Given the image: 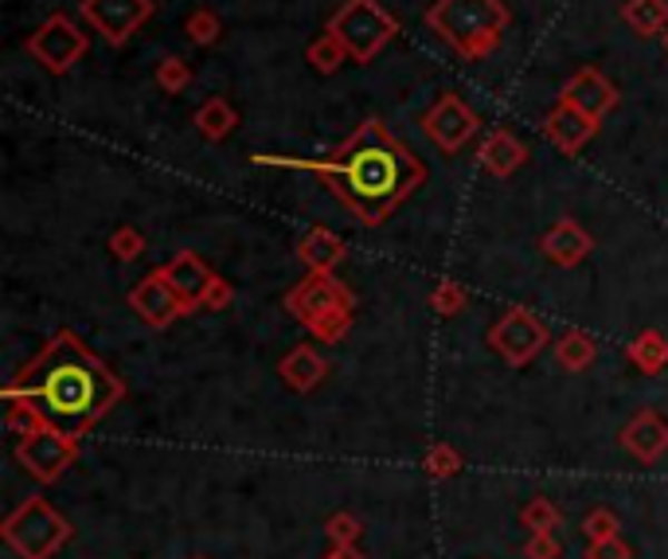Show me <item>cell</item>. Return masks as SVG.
Returning <instances> with one entry per match:
<instances>
[{
    "label": "cell",
    "mask_w": 668,
    "mask_h": 559,
    "mask_svg": "<svg viewBox=\"0 0 668 559\" xmlns=\"http://www.w3.org/2000/svg\"><path fill=\"white\" fill-rule=\"evenodd\" d=\"M110 247H114V255H118V258H137V255H141V235H137L134 227H121V232L114 235Z\"/></svg>",
    "instance_id": "cell-25"
},
{
    "label": "cell",
    "mask_w": 668,
    "mask_h": 559,
    "mask_svg": "<svg viewBox=\"0 0 668 559\" xmlns=\"http://www.w3.org/2000/svg\"><path fill=\"white\" fill-rule=\"evenodd\" d=\"M621 20L633 28L641 40L668 32V0H621Z\"/></svg>",
    "instance_id": "cell-15"
},
{
    "label": "cell",
    "mask_w": 668,
    "mask_h": 559,
    "mask_svg": "<svg viewBox=\"0 0 668 559\" xmlns=\"http://www.w3.org/2000/svg\"><path fill=\"white\" fill-rule=\"evenodd\" d=\"M422 137L434 145L438 153H462L481 129V118L462 102L458 95H442L426 114H422Z\"/></svg>",
    "instance_id": "cell-6"
},
{
    "label": "cell",
    "mask_w": 668,
    "mask_h": 559,
    "mask_svg": "<svg viewBox=\"0 0 668 559\" xmlns=\"http://www.w3.org/2000/svg\"><path fill=\"white\" fill-rule=\"evenodd\" d=\"M665 48H668V32H665Z\"/></svg>",
    "instance_id": "cell-28"
},
{
    "label": "cell",
    "mask_w": 668,
    "mask_h": 559,
    "mask_svg": "<svg viewBox=\"0 0 668 559\" xmlns=\"http://www.w3.org/2000/svg\"><path fill=\"white\" fill-rule=\"evenodd\" d=\"M543 251H548L551 263L574 266V263H582V258H587L590 235L582 232V227L574 224V219H563V224H556L548 235H543Z\"/></svg>",
    "instance_id": "cell-14"
},
{
    "label": "cell",
    "mask_w": 668,
    "mask_h": 559,
    "mask_svg": "<svg viewBox=\"0 0 668 559\" xmlns=\"http://www.w3.org/2000/svg\"><path fill=\"white\" fill-rule=\"evenodd\" d=\"M633 360H637V364H645V367L665 364V360H668V344L660 341L657 333H645L641 341L633 344Z\"/></svg>",
    "instance_id": "cell-24"
},
{
    "label": "cell",
    "mask_w": 668,
    "mask_h": 559,
    "mask_svg": "<svg viewBox=\"0 0 668 559\" xmlns=\"http://www.w3.org/2000/svg\"><path fill=\"white\" fill-rule=\"evenodd\" d=\"M282 372H286V380L294 388H313L321 380V372H325V364H321L310 349H297L294 356L286 360V367H282Z\"/></svg>",
    "instance_id": "cell-21"
},
{
    "label": "cell",
    "mask_w": 668,
    "mask_h": 559,
    "mask_svg": "<svg viewBox=\"0 0 668 559\" xmlns=\"http://www.w3.org/2000/svg\"><path fill=\"white\" fill-rule=\"evenodd\" d=\"M134 310L141 313L149 325H168L176 313L188 310V302L176 294V286L168 282V274L160 271V274H149V278L134 290Z\"/></svg>",
    "instance_id": "cell-12"
},
{
    "label": "cell",
    "mask_w": 668,
    "mask_h": 559,
    "mask_svg": "<svg viewBox=\"0 0 668 559\" xmlns=\"http://www.w3.org/2000/svg\"><path fill=\"white\" fill-rule=\"evenodd\" d=\"M590 356H595V344H590L582 333L563 336V344H559V360H563L567 367H582Z\"/></svg>",
    "instance_id": "cell-23"
},
{
    "label": "cell",
    "mask_w": 668,
    "mask_h": 559,
    "mask_svg": "<svg viewBox=\"0 0 668 559\" xmlns=\"http://www.w3.org/2000/svg\"><path fill=\"white\" fill-rule=\"evenodd\" d=\"M325 32H333L344 43L352 63H372L399 36V20L383 9L380 0H344L341 9L328 17Z\"/></svg>",
    "instance_id": "cell-4"
},
{
    "label": "cell",
    "mask_w": 668,
    "mask_h": 559,
    "mask_svg": "<svg viewBox=\"0 0 668 559\" xmlns=\"http://www.w3.org/2000/svg\"><path fill=\"white\" fill-rule=\"evenodd\" d=\"M204 302L207 305H227V302H232V286H227V282H212V286H207V294H204Z\"/></svg>",
    "instance_id": "cell-27"
},
{
    "label": "cell",
    "mask_w": 668,
    "mask_h": 559,
    "mask_svg": "<svg viewBox=\"0 0 668 559\" xmlns=\"http://www.w3.org/2000/svg\"><path fill=\"white\" fill-rule=\"evenodd\" d=\"M595 134H598V121L587 118V114L574 110V106H567V102H559L556 110L543 118V137H548L563 157H574V153H579Z\"/></svg>",
    "instance_id": "cell-11"
},
{
    "label": "cell",
    "mask_w": 668,
    "mask_h": 559,
    "mask_svg": "<svg viewBox=\"0 0 668 559\" xmlns=\"http://www.w3.org/2000/svg\"><path fill=\"white\" fill-rule=\"evenodd\" d=\"M305 59H310V67L317 75H333V71H341L344 59H352V56L344 51V43L336 40L333 32H325L321 40H313L310 48H305Z\"/></svg>",
    "instance_id": "cell-19"
},
{
    "label": "cell",
    "mask_w": 668,
    "mask_h": 559,
    "mask_svg": "<svg viewBox=\"0 0 668 559\" xmlns=\"http://www.w3.org/2000/svg\"><path fill=\"white\" fill-rule=\"evenodd\" d=\"M512 12L501 0H434L426 9V28L462 59H485L501 48Z\"/></svg>",
    "instance_id": "cell-3"
},
{
    "label": "cell",
    "mask_w": 668,
    "mask_h": 559,
    "mask_svg": "<svg viewBox=\"0 0 668 559\" xmlns=\"http://www.w3.org/2000/svg\"><path fill=\"white\" fill-rule=\"evenodd\" d=\"M559 102L574 106V110H582L587 118L602 121L606 114L618 106V87H613L602 71H595V67H582V71H574L571 79L563 82V95H559Z\"/></svg>",
    "instance_id": "cell-9"
},
{
    "label": "cell",
    "mask_w": 668,
    "mask_h": 559,
    "mask_svg": "<svg viewBox=\"0 0 668 559\" xmlns=\"http://www.w3.org/2000/svg\"><path fill=\"white\" fill-rule=\"evenodd\" d=\"M191 121H196L204 141H227V137L235 134V126H239V110H235L227 98H207Z\"/></svg>",
    "instance_id": "cell-17"
},
{
    "label": "cell",
    "mask_w": 668,
    "mask_h": 559,
    "mask_svg": "<svg viewBox=\"0 0 668 559\" xmlns=\"http://www.w3.org/2000/svg\"><path fill=\"white\" fill-rule=\"evenodd\" d=\"M255 165L317 173L333 188L336 200L367 227L383 224L399 204L411 200L414 188L426 176L422 160L380 118H367L352 134V141L344 149L328 153V157H274V153H258Z\"/></svg>",
    "instance_id": "cell-1"
},
{
    "label": "cell",
    "mask_w": 668,
    "mask_h": 559,
    "mask_svg": "<svg viewBox=\"0 0 668 559\" xmlns=\"http://www.w3.org/2000/svg\"><path fill=\"white\" fill-rule=\"evenodd\" d=\"M24 48L43 71L67 75L82 56H87V32H79V24H75L71 17L56 12V17H48L32 36H28Z\"/></svg>",
    "instance_id": "cell-5"
},
{
    "label": "cell",
    "mask_w": 668,
    "mask_h": 559,
    "mask_svg": "<svg viewBox=\"0 0 668 559\" xmlns=\"http://www.w3.org/2000/svg\"><path fill=\"white\" fill-rule=\"evenodd\" d=\"M434 305H438L442 313H454L458 305H462V290H458V286H442V290L434 294Z\"/></svg>",
    "instance_id": "cell-26"
},
{
    "label": "cell",
    "mask_w": 668,
    "mask_h": 559,
    "mask_svg": "<svg viewBox=\"0 0 668 559\" xmlns=\"http://www.w3.org/2000/svg\"><path fill=\"white\" fill-rule=\"evenodd\" d=\"M289 305H294L297 317H302L305 325L317 328L321 336H336L344 325H348V313H344L348 294H344L333 278H321V274H313V278L289 297Z\"/></svg>",
    "instance_id": "cell-7"
},
{
    "label": "cell",
    "mask_w": 668,
    "mask_h": 559,
    "mask_svg": "<svg viewBox=\"0 0 668 559\" xmlns=\"http://www.w3.org/2000/svg\"><path fill=\"white\" fill-rule=\"evenodd\" d=\"M493 344L504 352V356L512 360V364H524V360H532L536 352H540V344H543V325L532 317V313L512 310L509 317H504L501 325L493 328Z\"/></svg>",
    "instance_id": "cell-10"
},
{
    "label": "cell",
    "mask_w": 668,
    "mask_h": 559,
    "mask_svg": "<svg viewBox=\"0 0 668 559\" xmlns=\"http://www.w3.org/2000/svg\"><path fill=\"white\" fill-rule=\"evenodd\" d=\"M168 282L176 286V294L184 297L188 305H196V302H204V294H207V286H212V274H207V266L199 263L196 255H180L176 258L173 266H168Z\"/></svg>",
    "instance_id": "cell-16"
},
{
    "label": "cell",
    "mask_w": 668,
    "mask_h": 559,
    "mask_svg": "<svg viewBox=\"0 0 668 559\" xmlns=\"http://www.w3.org/2000/svg\"><path fill=\"white\" fill-rule=\"evenodd\" d=\"M157 87L165 90V95H184V90L191 87V67L188 59L180 56H165L157 63Z\"/></svg>",
    "instance_id": "cell-22"
},
{
    "label": "cell",
    "mask_w": 668,
    "mask_h": 559,
    "mask_svg": "<svg viewBox=\"0 0 668 559\" xmlns=\"http://www.w3.org/2000/svg\"><path fill=\"white\" fill-rule=\"evenodd\" d=\"M302 258L305 263L313 266V271H328V266H336L344 258V247H341V239H336L333 232H310L305 235V243H302Z\"/></svg>",
    "instance_id": "cell-18"
},
{
    "label": "cell",
    "mask_w": 668,
    "mask_h": 559,
    "mask_svg": "<svg viewBox=\"0 0 668 559\" xmlns=\"http://www.w3.org/2000/svg\"><path fill=\"white\" fill-rule=\"evenodd\" d=\"M153 0H79V17L114 48H121L153 17Z\"/></svg>",
    "instance_id": "cell-8"
},
{
    "label": "cell",
    "mask_w": 668,
    "mask_h": 559,
    "mask_svg": "<svg viewBox=\"0 0 668 559\" xmlns=\"http://www.w3.org/2000/svg\"><path fill=\"white\" fill-rule=\"evenodd\" d=\"M478 160L489 176H512L528 160V145L520 141L512 129H493V134L481 141Z\"/></svg>",
    "instance_id": "cell-13"
},
{
    "label": "cell",
    "mask_w": 668,
    "mask_h": 559,
    "mask_svg": "<svg viewBox=\"0 0 668 559\" xmlns=\"http://www.w3.org/2000/svg\"><path fill=\"white\" fill-rule=\"evenodd\" d=\"M184 36H188L191 43H199V48H212V43H219L223 24L212 9H196L184 17Z\"/></svg>",
    "instance_id": "cell-20"
},
{
    "label": "cell",
    "mask_w": 668,
    "mask_h": 559,
    "mask_svg": "<svg viewBox=\"0 0 668 559\" xmlns=\"http://www.w3.org/2000/svg\"><path fill=\"white\" fill-rule=\"evenodd\" d=\"M24 395L48 423H56L59 431H82L87 423H95L118 395V384L106 376L102 367L71 341L59 336L43 360L36 367H28L24 376Z\"/></svg>",
    "instance_id": "cell-2"
}]
</instances>
